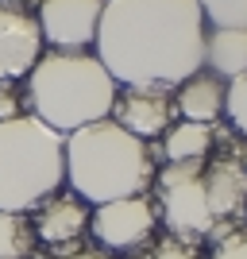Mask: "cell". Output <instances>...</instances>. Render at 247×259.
I'll return each instance as SVG.
<instances>
[{"mask_svg": "<svg viewBox=\"0 0 247 259\" xmlns=\"http://www.w3.org/2000/svg\"><path fill=\"white\" fill-rule=\"evenodd\" d=\"M131 259H201V244L166 232V236H151L143 248H135Z\"/></svg>", "mask_w": 247, "mask_h": 259, "instance_id": "9a60e30c", "label": "cell"}, {"mask_svg": "<svg viewBox=\"0 0 247 259\" xmlns=\"http://www.w3.org/2000/svg\"><path fill=\"white\" fill-rule=\"evenodd\" d=\"M174 112H182L189 124H216V116L224 112V81L209 70L185 77L174 93Z\"/></svg>", "mask_w": 247, "mask_h": 259, "instance_id": "30bf717a", "label": "cell"}, {"mask_svg": "<svg viewBox=\"0 0 247 259\" xmlns=\"http://www.w3.org/2000/svg\"><path fill=\"white\" fill-rule=\"evenodd\" d=\"M205 70L220 81L247 74V31H209L205 35Z\"/></svg>", "mask_w": 247, "mask_h": 259, "instance_id": "8fae6325", "label": "cell"}, {"mask_svg": "<svg viewBox=\"0 0 247 259\" xmlns=\"http://www.w3.org/2000/svg\"><path fill=\"white\" fill-rule=\"evenodd\" d=\"M224 116H228V124L236 132L247 136V74L232 77L224 85Z\"/></svg>", "mask_w": 247, "mask_h": 259, "instance_id": "2e32d148", "label": "cell"}, {"mask_svg": "<svg viewBox=\"0 0 247 259\" xmlns=\"http://www.w3.org/2000/svg\"><path fill=\"white\" fill-rule=\"evenodd\" d=\"M43 54L39 20L23 8L0 4V81H20Z\"/></svg>", "mask_w": 247, "mask_h": 259, "instance_id": "9c48e42d", "label": "cell"}, {"mask_svg": "<svg viewBox=\"0 0 247 259\" xmlns=\"http://www.w3.org/2000/svg\"><path fill=\"white\" fill-rule=\"evenodd\" d=\"M62 259H112V255L101 251V248H77V251H70V255H62Z\"/></svg>", "mask_w": 247, "mask_h": 259, "instance_id": "d6986e66", "label": "cell"}, {"mask_svg": "<svg viewBox=\"0 0 247 259\" xmlns=\"http://www.w3.org/2000/svg\"><path fill=\"white\" fill-rule=\"evenodd\" d=\"M197 8L216 31H247V0H197Z\"/></svg>", "mask_w": 247, "mask_h": 259, "instance_id": "5bb4252c", "label": "cell"}, {"mask_svg": "<svg viewBox=\"0 0 247 259\" xmlns=\"http://www.w3.org/2000/svg\"><path fill=\"white\" fill-rule=\"evenodd\" d=\"M108 120H116L135 140L151 143L159 136H166L174 124V93L162 85H124V89H116Z\"/></svg>", "mask_w": 247, "mask_h": 259, "instance_id": "52a82bcc", "label": "cell"}, {"mask_svg": "<svg viewBox=\"0 0 247 259\" xmlns=\"http://www.w3.org/2000/svg\"><path fill=\"white\" fill-rule=\"evenodd\" d=\"M35 251V228L27 213H0V259H27Z\"/></svg>", "mask_w": 247, "mask_h": 259, "instance_id": "4fadbf2b", "label": "cell"}, {"mask_svg": "<svg viewBox=\"0 0 247 259\" xmlns=\"http://www.w3.org/2000/svg\"><path fill=\"white\" fill-rule=\"evenodd\" d=\"M205 23L197 0H105L97 58L116 85H182L205 70Z\"/></svg>", "mask_w": 247, "mask_h": 259, "instance_id": "6da1fadb", "label": "cell"}, {"mask_svg": "<svg viewBox=\"0 0 247 259\" xmlns=\"http://www.w3.org/2000/svg\"><path fill=\"white\" fill-rule=\"evenodd\" d=\"M155 174V147L124 132L116 120H97L66 136V182L93 209L147 194Z\"/></svg>", "mask_w": 247, "mask_h": 259, "instance_id": "7a4b0ae2", "label": "cell"}, {"mask_svg": "<svg viewBox=\"0 0 247 259\" xmlns=\"http://www.w3.org/2000/svg\"><path fill=\"white\" fill-rule=\"evenodd\" d=\"M159 228V209L151 205V197H120V201H108L97 205L89 213V232L97 236L101 248L112 251H135L143 248Z\"/></svg>", "mask_w": 247, "mask_h": 259, "instance_id": "5b68a950", "label": "cell"}, {"mask_svg": "<svg viewBox=\"0 0 247 259\" xmlns=\"http://www.w3.org/2000/svg\"><path fill=\"white\" fill-rule=\"evenodd\" d=\"M31 228L39 244L54 248V255H70V251H77V240L89 228V205L74 190H58L43 205H35Z\"/></svg>", "mask_w": 247, "mask_h": 259, "instance_id": "ba28073f", "label": "cell"}, {"mask_svg": "<svg viewBox=\"0 0 247 259\" xmlns=\"http://www.w3.org/2000/svg\"><path fill=\"white\" fill-rule=\"evenodd\" d=\"M0 4H8V8H23V12H27V4H39V0H0Z\"/></svg>", "mask_w": 247, "mask_h": 259, "instance_id": "44dd1931", "label": "cell"}, {"mask_svg": "<svg viewBox=\"0 0 247 259\" xmlns=\"http://www.w3.org/2000/svg\"><path fill=\"white\" fill-rule=\"evenodd\" d=\"M213 259H247V225L228 232L220 244H213Z\"/></svg>", "mask_w": 247, "mask_h": 259, "instance_id": "ac0fdd59", "label": "cell"}, {"mask_svg": "<svg viewBox=\"0 0 247 259\" xmlns=\"http://www.w3.org/2000/svg\"><path fill=\"white\" fill-rule=\"evenodd\" d=\"M105 0H39V31L51 51H89L97 43Z\"/></svg>", "mask_w": 247, "mask_h": 259, "instance_id": "8992f818", "label": "cell"}, {"mask_svg": "<svg viewBox=\"0 0 247 259\" xmlns=\"http://www.w3.org/2000/svg\"><path fill=\"white\" fill-rule=\"evenodd\" d=\"M16 116H27V97H20L16 81H0V124Z\"/></svg>", "mask_w": 247, "mask_h": 259, "instance_id": "e0dca14e", "label": "cell"}, {"mask_svg": "<svg viewBox=\"0 0 247 259\" xmlns=\"http://www.w3.org/2000/svg\"><path fill=\"white\" fill-rule=\"evenodd\" d=\"M213 140H216L213 124H189V120H178V124H170V132L162 136V155H166V162L209 159Z\"/></svg>", "mask_w": 247, "mask_h": 259, "instance_id": "7c38bea8", "label": "cell"}, {"mask_svg": "<svg viewBox=\"0 0 247 259\" xmlns=\"http://www.w3.org/2000/svg\"><path fill=\"white\" fill-rule=\"evenodd\" d=\"M228 151L236 155V159L243 162V170H247V140H236V143H232V147H228Z\"/></svg>", "mask_w": 247, "mask_h": 259, "instance_id": "ffe728a7", "label": "cell"}, {"mask_svg": "<svg viewBox=\"0 0 247 259\" xmlns=\"http://www.w3.org/2000/svg\"><path fill=\"white\" fill-rule=\"evenodd\" d=\"M66 182V136L31 112L0 124V213H31Z\"/></svg>", "mask_w": 247, "mask_h": 259, "instance_id": "277c9868", "label": "cell"}, {"mask_svg": "<svg viewBox=\"0 0 247 259\" xmlns=\"http://www.w3.org/2000/svg\"><path fill=\"white\" fill-rule=\"evenodd\" d=\"M112 101H116V81L89 51H43L27 74L31 116L58 136L108 120Z\"/></svg>", "mask_w": 247, "mask_h": 259, "instance_id": "3957f363", "label": "cell"}]
</instances>
